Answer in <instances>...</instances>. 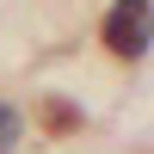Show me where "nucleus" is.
<instances>
[{
	"instance_id": "nucleus-1",
	"label": "nucleus",
	"mask_w": 154,
	"mask_h": 154,
	"mask_svg": "<svg viewBox=\"0 0 154 154\" xmlns=\"http://www.w3.org/2000/svg\"><path fill=\"white\" fill-rule=\"evenodd\" d=\"M105 43L117 49V56H142L148 49V0H117L111 6V19H105Z\"/></svg>"
},
{
	"instance_id": "nucleus-2",
	"label": "nucleus",
	"mask_w": 154,
	"mask_h": 154,
	"mask_svg": "<svg viewBox=\"0 0 154 154\" xmlns=\"http://www.w3.org/2000/svg\"><path fill=\"white\" fill-rule=\"evenodd\" d=\"M19 136H25L19 111H12V105H0V154H12V148H19Z\"/></svg>"
}]
</instances>
